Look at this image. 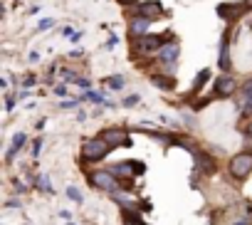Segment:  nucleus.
Masks as SVG:
<instances>
[{"label": "nucleus", "instance_id": "1", "mask_svg": "<svg viewBox=\"0 0 252 225\" xmlns=\"http://www.w3.org/2000/svg\"><path fill=\"white\" fill-rule=\"evenodd\" d=\"M109 144L99 136V139H92V141H87L84 146H82V159L87 161V163H94V161H101L106 154H109Z\"/></svg>", "mask_w": 252, "mask_h": 225}, {"label": "nucleus", "instance_id": "2", "mask_svg": "<svg viewBox=\"0 0 252 225\" xmlns=\"http://www.w3.org/2000/svg\"><path fill=\"white\" fill-rule=\"evenodd\" d=\"M252 171V154H237L230 161V173L232 178H247Z\"/></svg>", "mask_w": 252, "mask_h": 225}, {"label": "nucleus", "instance_id": "3", "mask_svg": "<svg viewBox=\"0 0 252 225\" xmlns=\"http://www.w3.org/2000/svg\"><path fill=\"white\" fill-rule=\"evenodd\" d=\"M92 183H94L96 188L106 191V193H116V191H119V181L114 178L111 171H96V173H92Z\"/></svg>", "mask_w": 252, "mask_h": 225}, {"label": "nucleus", "instance_id": "4", "mask_svg": "<svg viewBox=\"0 0 252 225\" xmlns=\"http://www.w3.org/2000/svg\"><path fill=\"white\" fill-rule=\"evenodd\" d=\"M171 35L166 32V35H146V37H139V42H136V50L139 52H158L163 45H168V42H163V40H168Z\"/></svg>", "mask_w": 252, "mask_h": 225}, {"label": "nucleus", "instance_id": "5", "mask_svg": "<svg viewBox=\"0 0 252 225\" xmlns=\"http://www.w3.org/2000/svg\"><path fill=\"white\" fill-rule=\"evenodd\" d=\"M178 57H181V45H178L176 40H171L168 45H163V47L158 50V60H161L166 67H173V64L178 62Z\"/></svg>", "mask_w": 252, "mask_h": 225}, {"label": "nucleus", "instance_id": "6", "mask_svg": "<svg viewBox=\"0 0 252 225\" xmlns=\"http://www.w3.org/2000/svg\"><path fill=\"white\" fill-rule=\"evenodd\" d=\"M101 139L109 144V146H131V139L126 136L124 131H119V129H106V131H101Z\"/></svg>", "mask_w": 252, "mask_h": 225}, {"label": "nucleus", "instance_id": "7", "mask_svg": "<svg viewBox=\"0 0 252 225\" xmlns=\"http://www.w3.org/2000/svg\"><path fill=\"white\" fill-rule=\"evenodd\" d=\"M235 89H237V82H235L230 74L218 77V82H215V94H218V96H222V99H225V96H230Z\"/></svg>", "mask_w": 252, "mask_h": 225}, {"label": "nucleus", "instance_id": "8", "mask_svg": "<svg viewBox=\"0 0 252 225\" xmlns=\"http://www.w3.org/2000/svg\"><path fill=\"white\" fill-rule=\"evenodd\" d=\"M136 15H141V18H149V20H156L161 13H163V8H161V3H141V5H136V10H134Z\"/></svg>", "mask_w": 252, "mask_h": 225}, {"label": "nucleus", "instance_id": "9", "mask_svg": "<svg viewBox=\"0 0 252 225\" xmlns=\"http://www.w3.org/2000/svg\"><path fill=\"white\" fill-rule=\"evenodd\" d=\"M149 25H151V20H149V18L136 15V18L131 20L129 30H131V35H134V37H144V35H146V30H149Z\"/></svg>", "mask_w": 252, "mask_h": 225}, {"label": "nucleus", "instance_id": "10", "mask_svg": "<svg viewBox=\"0 0 252 225\" xmlns=\"http://www.w3.org/2000/svg\"><path fill=\"white\" fill-rule=\"evenodd\" d=\"M242 13V5H218V15L222 20H232L235 15Z\"/></svg>", "mask_w": 252, "mask_h": 225}, {"label": "nucleus", "instance_id": "11", "mask_svg": "<svg viewBox=\"0 0 252 225\" xmlns=\"http://www.w3.org/2000/svg\"><path fill=\"white\" fill-rule=\"evenodd\" d=\"M25 141H28V136H25L23 131H18V134L13 136V146L8 149V161H13V156H15V154H18V151L25 146Z\"/></svg>", "mask_w": 252, "mask_h": 225}, {"label": "nucleus", "instance_id": "12", "mask_svg": "<svg viewBox=\"0 0 252 225\" xmlns=\"http://www.w3.org/2000/svg\"><path fill=\"white\" fill-rule=\"evenodd\" d=\"M218 64H220V69H230V52H227V37H222V42H220V60H218Z\"/></svg>", "mask_w": 252, "mask_h": 225}, {"label": "nucleus", "instance_id": "13", "mask_svg": "<svg viewBox=\"0 0 252 225\" xmlns=\"http://www.w3.org/2000/svg\"><path fill=\"white\" fill-rule=\"evenodd\" d=\"M242 94H245V111H252V79L242 84Z\"/></svg>", "mask_w": 252, "mask_h": 225}, {"label": "nucleus", "instance_id": "14", "mask_svg": "<svg viewBox=\"0 0 252 225\" xmlns=\"http://www.w3.org/2000/svg\"><path fill=\"white\" fill-rule=\"evenodd\" d=\"M154 87H161V89H173V79H171V77H154Z\"/></svg>", "mask_w": 252, "mask_h": 225}, {"label": "nucleus", "instance_id": "15", "mask_svg": "<svg viewBox=\"0 0 252 225\" xmlns=\"http://www.w3.org/2000/svg\"><path fill=\"white\" fill-rule=\"evenodd\" d=\"M106 82H109V87H111V89H124V84H126L121 74H114V77H109Z\"/></svg>", "mask_w": 252, "mask_h": 225}, {"label": "nucleus", "instance_id": "16", "mask_svg": "<svg viewBox=\"0 0 252 225\" xmlns=\"http://www.w3.org/2000/svg\"><path fill=\"white\" fill-rule=\"evenodd\" d=\"M210 77V72L208 69H203L198 77H195V82H193V89H203V84H205V79Z\"/></svg>", "mask_w": 252, "mask_h": 225}, {"label": "nucleus", "instance_id": "17", "mask_svg": "<svg viewBox=\"0 0 252 225\" xmlns=\"http://www.w3.org/2000/svg\"><path fill=\"white\" fill-rule=\"evenodd\" d=\"M67 195H69V198H72L74 203H82V191H79V188L69 186V188H67Z\"/></svg>", "mask_w": 252, "mask_h": 225}, {"label": "nucleus", "instance_id": "18", "mask_svg": "<svg viewBox=\"0 0 252 225\" xmlns=\"http://www.w3.org/2000/svg\"><path fill=\"white\" fill-rule=\"evenodd\" d=\"M79 101L82 99H64V101H60V109H74V106H79Z\"/></svg>", "mask_w": 252, "mask_h": 225}, {"label": "nucleus", "instance_id": "19", "mask_svg": "<svg viewBox=\"0 0 252 225\" xmlns=\"http://www.w3.org/2000/svg\"><path fill=\"white\" fill-rule=\"evenodd\" d=\"M139 101H141V99H139L136 94H134V96H126V99H124V106H129V109H131V106H136Z\"/></svg>", "mask_w": 252, "mask_h": 225}, {"label": "nucleus", "instance_id": "20", "mask_svg": "<svg viewBox=\"0 0 252 225\" xmlns=\"http://www.w3.org/2000/svg\"><path fill=\"white\" fill-rule=\"evenodd\" d=\"M52 23H55V20H50V18H47V20H40L37 30H50V28H52Z\"/></svg>", "mask_w": 252, "mask_h": 225}, {"label": "nucleus", "instance_id": "21", "mask_svg": "<svg viewBox=\"0 0 252 225\" xmlns=\"http://www.w3.org/2000/svg\"><path fill=\"white\" fill-rule=\"evenodd\" d=\"M37 181H40V186H42L45 191H52V186H50V178H47V176H40Z\"/></svg>", "mask_w": 252, "mask_h": 225}, {"label": "nucleus", "instance_id": "22", "mask_svg": "<svg viewBox=\"0 0 252 225\" xmlns=\"http://www.w3.org/2000/svg\"><path fill=\"white\" fill-rule=\"evenodd\" d=\"M40 151H42V139H37V141H35V149H32V154L37 156Z\"/></svg>", "mask_w": 252, "mask_h": 225}, {"label": "nucleus", "instance_id": "23", "mask_svg": "<svg viewBox=\"0 0 252 225\" xmlns=\"http://www.w3.org/2000/svg\"><path fill=\"white\" fill-rule=\"evenodd\" d=\"M35 84V77H25V82H23V87H32Z\"/></svg>", "mask_w": 252, "mask_h": 225}, {"label": "nucleus", "instance_id": "24", "mask_svg": "<svg viewBox=\"0 0 252 225\" xmlns=\"http://www.w3.org/2000/svg\"><path fill=\"white\" fill-rule=\"evenodd\" d=\"M8 208H20V200H15V198H13V200H8Z\"/></svg>", "mask_w": 252, "mask_h": 225}, {"label": "nucleus", "instance_id": "25", "mask_svg": "<svg viewBox=\"0 0 252 225\" xmlns=\"http://www.w3.org/2000/svg\"><path fill=\"white\" fill-rule=\"evenodd\" d=\"M55 92H57V94H67V89H64L62 84H57V87H55Z\"/></svg>", "mask_w": 252, "mask_h": 225}, {"label": "nucleus", "instance_id": "26", "mask_svg": "<svg viewBox=\"0 0 252 225\" xmlns=\"http://www.w3.org/2000/svg\"><path fill=\"white\" fill-rule=\"evenodd\" d=\"M119 3H121V5H134L136 0H119Z\"/></svg>", "mask_w": 252, "mask_h": 225}, {"label": "nucleus", "instance_id": "27", "mask_svg": "<svg viewBox=\"0 0 252 225\" xmlns=\"http://www.w3.org/2000/svg\"><path fill=\"white\" fill-rule=\"evenodd\" d=\"M235 225H250V220H237Z\"/></svg>", "mask_w": 252, "mask_h": 225}, {"label": "nucleus", "instance_id": "28", "mask_svg": "<svg viewBox=\"0 0 252 225\" xmlns=\"http://www.w3.org/2000/svg\"><path fill=\"white\" fill-rule=\"evenodd\" d=\"M245 5H247V8H252V0H245Z\"/></svg>", "mask_w": 252, "mask_h": 225}]
</instances>
